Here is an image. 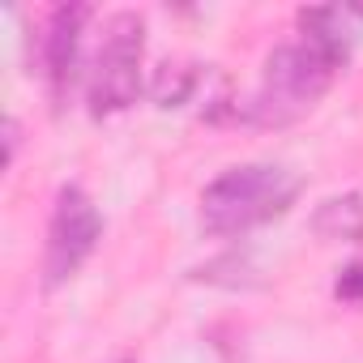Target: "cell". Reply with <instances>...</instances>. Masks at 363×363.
Returning a JSON list of instances; mask_svg holds the SVG:
<instances>
[{
  "instance_id": "6da1fadb",
  "label": "cell",
  "mask_w": 363,
  "mask_h": 363,
  "mask_svg": "<svg viewBox=\"0 0 363 363\" xmlns=\"http://www.w3.org/2000/svg\"><path fill=\"white\" fill-rule=\"evenodd\" d=\"M303 39L291 48H278L265 65V86L252 99V120L257 124H286L299 111H308L325 86L333 82L337 65L346 60V30L342 13L316 9L303 13Z\"/></svg>"
},
{
  "instance_id": "7a4b0ae2",
  "label": "cell",
  "mask_w": 363,
  "mask_h": 363,
  "mask_svg": "<svg viewBox=\"0 0 363 363\" xmlns=\"http://www.w3.org/2000/svg\"><path fill=\"white\" fill-rule=\"evenodd\" d=\"M295 193H299L295 175H286L282 167L252 162V167H235L214 179L201 197V214L214 235H244L278 218L295 201Z\"/></svg>"
},
{
  "instance_id": "3957f363",
  "label": "cell",
  "mask_w": 363,
  "mask_h": 363,
  "mask_svg": "<svg viewBox=\"0 0 363 363\" xmlns=\"http://www.w3.org/2000/svg\"><path fill=\"white\" fill-rule=\"evenodd\" d=\"M141 35H145V26L133 13H124V18L111 22L107 43L99 52V73H94V86H90V103H94L99 116L124 111L137 99V86H141V48H145Z\"/></svg>"
},
{
  "instance_id": "277c9868",
  "label": "cell",
  "mask_w": 363,
  "mask_h": 363,
  "mask_svg": "<svg viewBox=\"0 0 363 363\" xmlns=\"http://www.w3.org/2000/svg\"><path fill=\"white\" fill-rule=\"evenodd\" d=\"M99 235H103V223H99V210L90 206V197L82 189H65L56 201L52 227H48V257H43L48 286L73 278L77 265L94 252Z\"/></svg>"
},
{
  "instance_id": "5b68a950",
  "label": "cell",
  "mask_w": 363,
  "mask_h": 363,
  "mask_svg": "<svg viewBox=\"0 0 363 363\" xmlns=\"http://www.w3.org/2000/svg\"><path fill=\"white\" fill-rule=\"evenodd\" d=\"M82 22H86V9L82 5H65L52 13V26H48V39H43V60H48V82L56 90V99L65 94L69 77H73V60H77V35H82Z\"/></svg>"
},
{
  "instance_id": "8992f818",
  "label": "cell",
  "mask_w": 363,
  "mask_h": 363,
  "mask_svg": "<svg viewBox=\"0 0 363 363\" xmlns=\"http://www.w3.org/2000/svg\"><path fill=\"white\" fill-rule=\"evenodd\" d=\"M316 235L325 240H363V197H333L312 218Z\"/></svg>"
},
{
  "instance_id": "52a82bcc",
  "label": "cell",
  "mask_w": 363,
  "mask_h": 363,
  "mask_svg": "<svg viewBox=\"0 0 363 363\" xmlns=\"http://www.w3.org/2000/svg\"><path fill=\"white\" fill-rule=\"evenodd\" d=\"M337 295H342V299H363V265H354V269H346V274H342Z\"/></svg>"
}]
</instances>
